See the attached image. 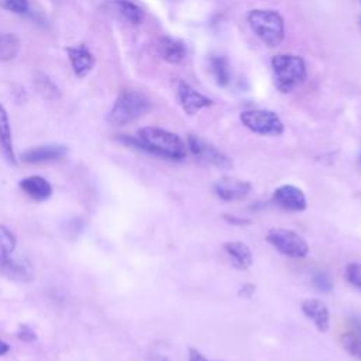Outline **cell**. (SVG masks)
I'll return each instance as SVG.
<instances>
[{"instance_id":"31","label":"cell","mask_w":361,"mask_h":361,"mask_svg":"<svg viewBox=\"0 0 361 361\" xmlns=\"http://www.w3.org/2000/svg\"><path fill=\"white\" fill-rule=\"evenodd\" d=\"M8 351H10V345H8L6 341L0 340V357L4 355V354H7Z\"/></svg>"},{"instance_id":"1","label":"cell","mask_w":361,"mask_h":361,"mask_svg":"<svg viewBox=\"0 0 361 361\" xmlns=\"http://www.w3.org/2000/svg\"><path fill=\"white\" fill-rule=\"evenodd\" d=\"M118 140L147 154L172 161H180L188 154L186 144L178 134L159 127H142L135 138L124 135Z\"/></svg>"},{"instance_id":"5","label":"cell","mask_w":361,"mask_h":361,"mask_svg":"<svg viewBox=\"0 0 361 361\" xmlns=\"http://www.w3.org/2000/svg\"><path fill=\"white\" fill-rule=\"evenodd\" d=\"M240 121L250 131L268 137L281 135L285 128L279 116L275 111L265 109L245 110L240 114Z\"/></svg>"},{"instance_id":"9","label":"cell","mask_w":361,"mask_h":361,"mask_svg":"<svg viewBox=\"0 0 361 361\" xmlns=\"http://www.w3.org/2000/svg\"><path fill=\"white\" fill-rule=\"evenodd\" d=\"M213 189L217 197H220L221 200L234 202L248 196L252 186L248 180H243L231 176H221L219 180H216V183L213 185Z\"/></svg>"},{"instance_id":"24","label":"cell","mask_w":361,"mask_h":361,"mask_svg":"<svg viewBox=\"0 0 361 361\" xmlns=\"http://www.w3.org/2000/svg\"><path fill=\"white\" fill-rule=\"evenodd\" d=\"M312 285L317 292L330 293L333 290V281L327 272L319 271L312 276Z\"/></svg>"},{"instance_id":"30","label":"cell","mask_w":361,"mask_h":361,"mask_svg":"<svg viewBox=\"0 0 361 361\" xmlns=\"http://www.w3.org/2000/svg\"><path fill=\"white\" fill-rule=\"evenodd\" d=\"M254 290H255V286L254 285H251V283H245V285H243L241 286V289H240V295H243L244 298H251V295L254 293Z\"/></svg>"},{"instance_id":"27","label":"cell","mask_w":361,"mask_h":361,"mask_svg":"<svg viewBox=\"0 0 361 361\" xmlns=\"http://www.w3.org/2000/svg\"><path fill=\"white\" fill-rule=\"evenodd\" d=\"M17 337L24 343H32L37 340L35 331L28 324H20L17 330Z\"/></svg>"},{"instance_id":"15","label":"cell","mask_w":361,"mask_h":361,"mask_svg":"<svg viewBox=\"0 0 361 361\" xmlns=\"http://www.w3.org/2000/svg\"><path fill=\"white\" fill-rule=\"evenodd\" d=\"M157 52L164 61L169 63H179L186 55L185 45L179 39L171 37H161L158 39Z\"/></svg>"},{"instance_id":"16","label":"cell","mask_w":361,"mask_h":361,"mask_svg":"<svg viewBox=\"0 0 361 361\" xmlns=\"http://www.w3.org/2000/svg\"><path fill=\"white\" fill-rule=\"evenodd\" d=\"M226 254L233 259L238 269H248L254 262V255L251 248L243 241H227L223 245Z\"/></svg>"},{"instance_id":"26","label":"cell","mask_w":361,"mask_h":361,"mask_svg":"<svg viewBox=\"0 0 361 361\" xmlns=\"http://www.w3.org/2000/svg\"><path fill=\"white\" fill-rule=\"evenodd\" d=\"M0 7L16 14H23L28 10V0H0Z\"/></svg>"},{"instance_id":"12","label":"cell","mask_w":361,"mask_h":361,"mask_svg":"<svg viewBox=\"0 0 361 361\" xmlns=\"http://www.w3.org/2000/svg\"><path fill=\"white\" fill-rule=\"evenodd\" d=\"M303 314L313 322L320 333H326L330 329V312L324 302L320 299H306L302 302Z\"/></svg>"},{"instance_id":"25","label":"cell","mask_w":361,"mask_h":361,"mask_svg":"<svg viewBox=\"0 0 361 361\" xmlns=\"http://www.w3.org/2000/svg\"><path fill=\"white\" fill-rule=\"evenodd\" d=\"M345 279L355 288L361 289V262H350L344 269Z\"/></svg>"},{"instance_id":"28","label":"cell","mask_w":361,"mask_h":361,"mask_svg":"<svg viewBox=\"0 0 361 361\" xmlns=\"http://www.w3.org/2000/svg\"><path fill=\"white\" fill-rule=\"evenodd\" d=\"M223 219L224 221H227L228 224H234V226H247V224H251V221L248 219H243V217H238V216H234V214H228V213H224L223 214Z\"/></svg>"},{"instance_id":"13","label":"cell","mask_w":361,"mask_h":361,"mask_svg":"<svg viewBox=\"0 0 361 361\" xmlns=\"http://www.w3.org/2000/svg\"><path fill=\"white\" fill-rule=\"evenodd\" d=\"M66 54L71 61L72 69L78 78L87 76L92 72V69L94 68L96 59H94L93 54L85 45L69 47V48H66Z\"/></svg>"},{"instance_id":"11","label":"cell","mask_w":361,"mask_h":361,"mask_svg":"<svg viewBox=\"0 0 361 361\" xmlns=\"http://www.w3.org/2000/svg\"><path fill=\"white\" fill-rule=\"evenodd\" d=\"M68 154V148L59 144L39 145L23 152L21 159L25 164H44L62 159Z\"/></svg>"},{"instance_id":"17","label":"cell","mask_w":361,"mask_h":361,"mask_svg":"<svg viewBox=\"0 0 361 361\" xmlns=\"http://www.w3.org/2000/svg\"><path fill=\"white\" fill-rule=\"evenodd\" d=\"M0 149L8 164H11V165L17 164L16 152H14V147H13L10 120H8L4 106L1 103H0Z\"/></svg>"},{"instance_id":"20","label":"cell","mask_w":361,"mask_h":361,"mask_svg":"<svg viewBox=\"0 0 361 361\" xmlns=\"http://www.w3.org/2000/svg\"><path fill=\"white\" fill-rule=\"evenodd\" d=\"M210 68L212 73L220 86H227L230 82V66L226 56L214 55L210 58Z\"/></svg>"},{"instance_id":"4","label":"cell","mask_w":361,"mask_h":361,"mask_svg":"<svg viewBox=\"0 0 361 361\" xmlns=\"http://www.w3.org/2000/svg\"><path fill=\"white\" fill-rule=\"evenodd\" d=\"M254 34L268 47H276L283 41L285 24L282 16L275 10L255 8L247 16Z\"/></svg>"},{"instance_id":"8","label":"cell","mask_w":361,"mask_h":361,"mask_svg":"<svg viewBox=\"0 0 361 361\" xmlns=\"http://www.w3.org/2000/svg\"><path fill=\"white\" fill-rule=\"evenodd\" d=\"M272 203L286 212H303L307 207L305 192L290 183L281 185L274 190Z\"/></svg>"},{"instance_id":"23","label":"cell","mask_w":361,"mask_h":361,"mask_svg":"<svg viewBox=\"0 0 361 361\" xmlns=\"http://www.w3.org/2000/svg\"><path fill=\"white\" fill-rule=\"evenodd\" d=\"M340 340L345 351L361 360V331L351 329L343 333Z\"/></svg>"},{"instance_id":"22","label":"cell","mask_w":361,"mask_h":361,"mask_svg":"<svg viewBox=\"0 0 361 361\" xmlns=\"http://www.w3.org/2000/svg\"><path fill=\"white\" fill-rule=\"evenodd\" d=\"M17 247L16 235L6 227L0 224V264L13 257V252Z\"/></svg>"},{"instance_id":"10","label":"cell","mask_w":361,"mask_h":361,"mask_svg":"<svg viewBox=\"0 0 361 361\" xmlns=\"http://www.w3.org/2000/svg\"><path fill=\"white\" fill-rule=\"evenodd\" d=\"M176 96H178V100L182 106L183 111L190 114V116L196 114L202 109H206V107L212 106V103H213L207 96L202 94L200 92H197L195 87H192L186 82H179L178 83Z\"/></svg>"},{"instance_id":"2","label":"cell","mask_w":361,"mask_h":361,"mask_svg":"<svg viewBox=\"0 0 361 361\" xmlns=\"http://www.w3.org/2000/svg\"><path fill=\"white\" fill-rule=\"evenodd\" d=\"M151 109V102L140 90L124 89L118 93L107 120L113 126H126L142 117Z\"/></svg>"},{"instance_id":"6","label":"cell","mask_w":361,"mask_h":361,"mask_svg":"<svg viewBox=\"0 0 361 361\" xmlns=\"http://www.w3.org/2000/svg\"><path fill=\"white\" fill-rule=\"evenodd\" d=\"M267 241L278 252L289 258H305L309 254V244L296 231L289 228H271Z\"/></svg>"},{"instance_id":"7","label":"cell","mask_w":361,"mask_h":361,"mask_svg":"<svg viewBox=\"0 0 361 361\" xmlns=\"http://www.w3.org/2000/svg\"><path fill=\"white\" fill-rule=\"evenodd\" d=\"M188 148L195 157H197L200 161L206 164H210L221 169L231 168V161L221 151H219L214 145L206 142L195 134L188 135Z\"/></svg>"},{"instance_id":"21","label":"cell","mask_w":361,"mask_h":361,"mask_svg":"<svg viewBox=\"0 0 361 361\" xmlns=\"http://www.w3.org/2000/svg\"><path fill=\"white\" fill-rule=\"evenodd\" d=\"M20 52V39L14 34H0V61H11Z\"/></svg>"},{"instance_id":"18","label":"cell","mask_w":361,"mask_h":361,"mask_svg":"<svg viewBox=\"0 0 361 361\" xmlns=\"http://www.w3.org/2000/svg\"><path fill=\"white\" fill-rule=\"evenodd\" d=\"M21 190L34 200H45L52 195L51 183L42 176H28L20 180Z\"/></svg>"},{"instance_id":"19","label":"cell","mask_w":361,"mask_h":361,"mask_svg":"<svg viewBox=\"0 0 361 361\" xmlns=\"http://www.w3.org/2000/svg\"><path fill=\"white\" fill-rule=\"evenodd\" d=\"M113 8L121 18L133 25H138L144 21V11L130 0H116L113 3Z\"/></svg>"},{"instance_id":"14","label":"cell","mask_w":361,"mask_h":361,"mask_svg":"<svg viewBox=\"0 0 361 361\" xmlns=\"http://www.w3.org/2000/svg\"><path fill=\"white\" fill-rule=\"evenodd\" d=\"M0 272L7 278L18 282H30L34 278L32 265L24 258L10 257L3 264H0Z\"/></svg>"},{"instance_id":"29","label":"cell","mask_w":361,"mask_h":361,"mask_svg":"<svg viewBox=\"0 0 361 361\" xmlns=\"http://www.w3.org/2000/svg\"><path fill=\"white\" fill-rule=\"evenodd\" d=\"M188 361H213L206 358L200 351H197L196 348H189V355H188Z\"/></svg>"},{"instance_id":"3","label":"cell","mask_w":361,"mask_h":361,"mask_svg":"<svg viewBox=\"0 0 361 361\" xmlns=\"http://www.w3.org/2000/svg\"><path fill=\"white\" fill-rule=\"evenodd\" d=\"M275 85L282 93H289L300 86L306 76V63L302 56L293 54H278L271 59Z\"/></svg>"}]
</instances>
